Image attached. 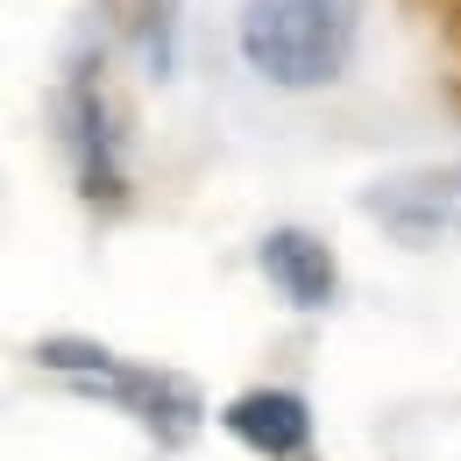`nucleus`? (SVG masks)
<instances>
[{"instance_id": "f257e3e1", "label": "nucleus", "mask_w": 461, "mask_h": 461, "mask_svg": "<svg viewBox=\"0 0 461 461\" xmlns=\"http://www.w3.org/2000/svg\"><path fill=\"white\" fill-rule=\"evenodd\" d=\"M362 43V0H241L234 50L277 93L334 86Z\"/></svg>"}, {"instance_id": "f03ea898", "label": "nucleus", "mask_w": 461, "mask_h": 461, "mask_svg": "<svg viewBox=\"0 0 461 461\" xmlns=\"http://www.w3.org/2000/svg\"><path fill=\"white\" fill-rule=\"evenodd\" d=\"M58 135H64V157H71V185L86 206L100 213H121L128 206V142H121V114L100 86V58L93 64H71V78L58 86Z\"/></svg>"}, {"instance_id": "7ed1b4c3", "label": "nucleus", "mask_w": 461, "mask_h": 461, "mask_svg": "<svg viewBox=\"0 0 461 461\" xmlns=\"http://www.w3.org/2000/svg\"><path fill=\"white\" fill-rule=\"evenodd\" d=\"M362 213L398 249H447L461 241V164H411L362 185Z\"/></svg>"}, {"instance_id": "20e7f679", "label": "nucleus", "mask_w": 461, "mask_h": 461, "mask_svg": "<svg viewBox=\"0 0 461 461\" xmlns=\"http://www.w3.org/2000/svg\"><path fill=\"white\" fill-rule=\"evenodd\" d=\"M86 391L107 398V404H121V411H128L149 440H164V447H185V440L206 426V398L192 391V376L157 369V362H128V355H114Z\"/></svg>"}, {"instance_id": "39448f33", "label": "nucleus", "mask_w": 461, "mask_h": 461, "mask_svg": "<svg viewBox=\"0 0 461 461\" xmlns=\"http://www.w3.org/2000/svg\"><path fill=\"white\" fill-rule=\"evenodd\" d=\"M256 270L270 277V291L291 312H327L341 298V263L312 228H270L256 241Z\"/></svg>"}, {"instance_id": "423d86ee", "label": "nucleus", "mask_w": 461, "mask_h": 461, "mask_svg": "<svg viewBox=\"0 0 461 461\" xmlns=\"http://www.w3.org/2000/svg\"><path fill=\"white\" fill-rule=\"evenodd\" d=\"M221 426H228V440H241L263 461H305V447H312V404L285 384H256V391L228 398Z\"/></svg>"}, {"instance_id": "0eeeda50", "label": "nucleus", "mask_w": 461, "mask_h": 461, "mask_svg": "<svg viewBox=\"0 0 461 461\" xmlns=\"http://www.w3.org/2000/svg\"><path fill=\"white\" fill-rule=\"evenodd\" d=\"M121 7H128V36L142 43L149 71L164 78L177 58V14H185V0H121Z\"/></svg>"}, {"instance_id": "6e6552de", "label": "nucleus", "mask_w": 461, "mask_h": 461, "mask_svg": "<svg viewBox=\"0 0 461 461\" xmlns=\"http://www.w3.org/2000/svg\"><path fill=\"white\" fill-rule=\"evenodd\" d=\"M411 7L426 14V29L447 50V100H455V114H461V0H411Z\"/></svg>"}]
</instances>
